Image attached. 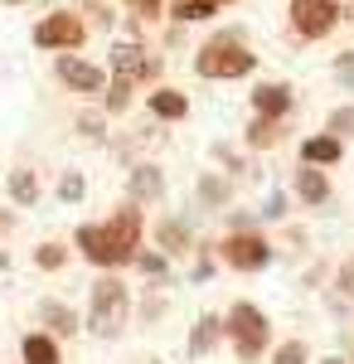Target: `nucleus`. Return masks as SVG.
I'll list each match as a JSON object with an SVG mask.
<instances>
[{
  "label": "nucleus",
  "instance_id": "7ed1b4c3",
  "mask_svg": "<svg viewBox=\"0 0 354 364\" xmlns=\"http://www.w3.org/2000/svg\"><path fill=\"white\" fill-rule=\"evenodd\" d=\"M223 331H228V345H233L238 364H262L272 355V316L247 296H238L223 311Z\"/></svg>",
  "mask_w": 354,
  "mask_h": 364
},
{
  "label": "nucleus",
  "instance_id": "2eb2a0df",
  "mask_svg": "<svg viewBox=\"0 0 354 364\" xmlns=\"http://www.w3.org/2000/svg\"><path fill=\"white\" fill-rule=\"evenodd\" d=\"M141 107H146L151 122H165V127H180V122H190V112H194L190 92L175 87V83H156L146 97H141Z\"/></svg>",
  "mask_w": 354,
  "mask_h": 364
},
{
  "label": "nucleus",
  "instance_id": "423d86ee",
  "mask_svg": "<svg viewBox=\"0 0 354 364\" xmlns=\"http://www.w3.org/2000/svg\"><path fill=\"white\" fill-rule=\"evenodd\" d=\"M73 248H78V257H82V262H92L97 272H127V267H132V252L112 238V228L102 224V219H97V224H78Z\"/></svg>",
  "mask_w": 354,
  "mask_h": 364
},
{
  "label": "nucleus",
  "instance_id": "bb28decb",
  "mask_svg": "<svg viewBox=\"0 0 354 364\" xmlns=\"http://www.w3.org/2000/svg\"><path fill=\"white\" fill-rule=\"evenodd\" d=\"M132 267H136L146 282H161V287H170V277H175V272H170V257H165L161 248H141Z\"/></svg>",
  "mask_w": 354,
  "mask_h": 364
},
{
  "label": "nucleus",
  "instance_id": "58836bf2",
  "mask_svg": "<svg viewBox=\"0 0 354 364\" xmlns=\"http://www.w3.org/2000/svg\"><path fill=\"white\" fill-rule=\"evenodd\" d=\"M316 364H350V355H321Z\"/></svg>",
  "mask_w": 354,
  "mask_h": 364
},
{
  "label": "nucleus",
  "instance_id": "f8f14e48",
  "mask_svg": "<svg viewBox=\"0 0 354 364\" xmlns=\"http://www.w3.org/2000/svg\"><path fill=\"white\" fill-rule=\"evenodd\" d=\"M291 199H296L301 209H311V214L330 209V204H335L330 170H321V166H301V161H296V170H291Z\"/></svg>",
  "mask_w": 354,
  "mask_h": 364
},
{
  "label": "nucleus",
  "instance_id": "1a4fd4ad",
  "mask_svg": "<svg viewBox=\"0 0 354 364\" xmlns=\"http://www.w3.org/2000/svg\"><path fill=\"white\" fill-rule=\"evenodd\" d=\"M82 39H87V20L78 10H54L34 25V49H49V54H73L82 49Z\"/></svg>",
  "mask_w": 354,
  "mask_h": 364
},
{
  "label": "nucleus",
  "instance_id": "c756f323",
  "mask_svg": "<svg viewBox=\"0 0 354 364\" xmlns=\"http://www.w3.org/2000/svg\"><path fill=\"white\" fill-rule=\"evenodd\" d=\"M68 257H73V248H68V243H58V238H49V243H39V248H34V267H39V272H63V267H68Z\"/></svg>",
  "mask_w": 354,
  "mask_h": 364
},
{
  "label": "nucleus",
  "instance_id": "f3484780",
  "mask_svg": "<svg viewBox=\"0 0 354 364\" xmlns=\"http://www.w3.org/2000/svg\"><path fill=\"white\" fill-rule=\"evenodd\" d=\"M286 136H291V122L286 117H252L243 127V151L247 156H267L277 146H286Z\"/></svg>",
  "mask_w": 354,
  "mask_h": 364
},
{
  "label": "nucleus",
  "instance_id": "4468645a",
  "mask_svg": "<svg viewBox=\"0 0 354 364\" xmlns=\"http://www.w3.org/2000/svg\"><path fill=\"white\" fill-rule=\"evenodd\" d=\"M102 224L112 228V238L132 252V262H136V252L146 248V233H151V224H146V209H141V204H132V199H122V204H112V214L102 219Z\"/></svg>",
  "mask_w": 354,
  "mask_h": 364
},
{
  "label": "nucleus",
  "instance_id": "2f4dec72",
  "mask_svg": "<svg viewBox=\"0 0 354 364\" xmlns=\"http://www.w3.org/2000/svg\"><path fill=\"white\" fill-rule=\"evenodd\" d=\"M326 291H335L340 301H354V248L345 257H335V277H330Z\"/></svg>",
  "mask_w": 354,
  "mask_h": 364
},
{
  "label": "nucleus",
  "instance_id": "f03ea898",
  "mask_svg": "<svg viewBox=\"0 0 354 364\" xmlns=\"http://www.w3.org/2000/svg\"><path fill=\"white\" fill-rule=\"evenodd\" d=\"M190 63H194V78H204V83H233V78H252V73H257L252 44H247L243 34H233V29L209 34V39L194 49Z\"/></svg>",
  "mask_w": 354,
  "mask_h": 364
},
{
  "label": "nucleus",
  "instance_id": "c9c22d12",
  "mask_svg": "<svg viewBox=\"0 0 354 364\" xmlns=\"http://www.w3.org/2000/svg\"><path fill=\"white\" fill-rule=\"evenodd\" d=\"M122 5H127V15H132L136 25H156L165 15V0H122Z\"/></svg>",
  "mask_w": 354,
  "mask_h": 364
},
{
  "label": "nucleus",
  "instance_id": "412c9836",
  "mask_svg": "<svg viewBox=\"0 0 354 364\" xmlns=\"http://www.w3.org/2000/svg\"><path fill=\"white\" fill-rule=\"evenodd\" d=\"M20 364H63V350L49 331H29L20 340Z\"/></svg>",
  "mask_w": 354,
  "mask_h": 364
},
{
  "label": "nucleus",
  "instance_id": "e433bc0d",
  "mask_svg": "<svg viewBox=\"0 0 354 364\" xmlns=\"http://www.w3.org/2000/svg\"><path fill=\"white\" fill-rule=\"evenodd\" d=\"M330 277H335V262H330V257H321L316 267H306V272H301V287H306V291H326Z\"/></svg>",
  "mask_w": 354,
  "mask_h": 364
},
{
  "label": "nucleus",
  "instance_id": "6ab92c4d",
  "mask_svg": "<svg viewBox=\"0 0 354 364\" xmlns=\"http://www.w3.org/2000/svg\"><path fill=\"white\" fill-rule=\"evenodd\" d=\"M223 340H228V331H223V316H218V311H204V316H194L190 340H185V355H190V360H209Z\"/></svg>",
  "mask_w": 354,
  "mask_h": 364
},
{
  "label": "nucleus",
  "instance_id": "473e14b6",
  "mask_svg": "<svg viewBox=\"0 0 354 364\" xmlns=\"http://www.w3.org/2000/svg\"><path fill=\"white\" fill-rule=\"evenodd\" d=\"M107 122H112V117L102 112V107H87V112H78L73 127H78L82 141H97V146H102V141H107Z\"/></svg>",
  "mask_w": 354,
  "mask_h": 364
},
{
  "label": "nucleus",
  "instance_id": "dca6fc26",
  "mask_svg": "<svg viewBox=\"0 0 354 364\" xmlns=\"http://www.w3.org/2000/svg\"><path fill=\"white\" fill-rule=\"evenodd\" d=\"M247 102H252V117H286L291 122V112H296V87L286 83V78H262V83H252Z\"/></svg>",
  "mask_w": 354,
  "mask_h": 364
},
{
  "label": "nucleus",
  "instance_id": "c85d7f7f",
  "mask_svg": "<svg viewBox=\"0 0 354 364\" xmlns=\"http://www.w3.org/2000/svg\"><path fill=\"white\" fill-rule=\"evenodd\" d=\"M291 190H267V199L257 204V214H262V224H272V228H281V224H291Z\"/></svg>",
  "mask_w": 354,
  "mask_h": 364
},
{
  "label": "nucleus",
  "instance_id": "7c9ffc66",
  "mask_svg": "<svg viewBox=\"0 0 354 364\" xmlns=\"http://www.w3.org/2000/svg\"><path fill=\"white\" fill-rule=\"evenodd\" d=\"M267 364H316V360H311V345H306L301 336H286V340H277V345H272Z\"/></svg>",
  "mask_w": 354,
  "mask_h": 364
},
{
  "label": "nucleus",
  "instance_id": "4be33fe9",
  "mask_svg": "<svg viewBox=\"0 0 354 364\" xmlns=\"http://www.w3.org/2000/svg\"><path fill=\"white\" fill-rule=\"evenodd\" d=\"M165 311H170V296H165V287L161 282H146V287H136V326H156Z\"/></svg>",
  "mask_w": 354,
  "mask_h": 364
},
{
  "label": "nucleus",
  "instance_id": "ea45409f",
  "mask_svg": "<svg viewBox=\"0 0 354 364\" xmlns=\"http://www.w3.org/2000/svg\"><path fill=\"white\" fill-rule=\"evenodd\" d=\"M214 5H218V10H223V5H233V0H214Z\"/></svg>",
  "mask_w": 354,
  "mask_h": 364
},
{
  "label": "nucleus",
  "instance_id": "a19ab883",
  "mask_svg": "<svg viewBox=\"0 0 354 364\" xmlns=\"http://www.w3.org/2000/svg\"><path fill=\"white\" fill-rule=\"evenodd\" d=\"M5 5H25V0H5Z\"/></svg>",
  "mask_w": 354,
  "mask_h": 364
},
{
  "label": "nucleus",
  "instance_id": "f257e3e1",
  "mask_svg": "<svg viewBox=\"0 0 354 364\" xmlns=\"http://www.w3.org/2000/svg\"><path fill=\"white\" fill-rule=\"evenodd\" d=\"M132 321H136V287L127 282V272H97L92 287H87L82 331L97 340H117Z\"/></svg>",
  "mask_w": 354,
  "mask_h": 364
},
{
  "label": "nucleus",
  "instance_id": "0eeeda50",
  "mask_svg": "<svg viewBox=\"0 0 354 364\" xmlns=\"http://www.w3.org/2000/svg\"><path fill=\"white\" fill-rule=\"evenodd\" d=\"M286 20H291V34H296V39L321 44V39H330L335 25L345 20V5H340V0H291Z\"/></svg>",
  "mask_w": 354,
  "mask_h": 364
},
{
  "label": "nucleus",
  "instance_id": "72a5a7b5",
  "mask_svg": "<svg viewBox=\"0 0 354 364\" xmlns=\"http://www.w3.org/2000/svg\"><path fill=\"white\" fill-rule=\"evenodd\" d=\"M321 132H330V136L340 141H354V102H340V107H330L326 112V127Z\"/></svg>",
  "mask_w": 354,
  "mask_h": 364
},
{
  "label": "nucleus",
  "instance_id": "b1692460",
  "mask_svg": "<svg viewBox=\"0 0 354 364\" xmlns=\"http://www.w3.org/2000/svg\"><path fill=\"white\" fill-rule=\"evenodd\" d=\"M209 156H214V166L223 170V175H233V180H238V185H243V180H252V175H257V166H252V161H247L243 151H233V146H228V141H214V146H209Z\"/></svg>",
  "mask_w": 354,
  "mask_h": 364
},
{
  "label": "nucleus",
  "instance_id": "6e6552de",
  "mask_svg": "<svg viewBox=\"0 0 354 364\" xmlns=\"http://www.w3.org/2000/svg\"><path fill=\"white\" fill-rule=\"evenodd\" d=\"M54 78L68 87V92L87 97V102H102V92H107V83H112L107 68L92 63V58H82V54H58L54 58Z\"/></svg>",
  "mask_w": 354,
  "mask_h": 364
},
{
  "label": "nucleus",
  "instance_id": "cd10ccee",
  "mask_svg": "<svg viewBox=\"0 0 354 364\" xmlns=\"http://www.w3.org/2000/svg\"><path fill=\"white\" fill-rule=\"evenodd\" d=\"M218 5L214 0H170V20L175 25H204V20H214Z\"/></svg>",
  "mask_w": 354,
  "mask_h": 364
},
{
  "label": "nucleus",
  "instance_id": "20e7f679",
  "mask_svg": "<svg viewBox=\"0 0 354 364\" xmlns=\"http://www.w3.org/2000/svg\"><path fill=\"white\" fill-rule=\"evenodd\" d=\"M214 248H218V262H223L228 272H243V277H257V272H267L277 262V238L267 228L223 233V238H214Z\"/></svg>",
  "mask_w": 354,
  "mask_h": 364
},
{
  "label": "nucleus",
  "instance_id": "aec40b11",
  "mask_svg": "<svg viewBox=\"0 0 354 364\" xmlns=\"http://www.w3.org/2000/svg\"><path fill=\"white\" fill-rule=\"evenodd\" d=\"M34 321H39L54 340H73L82 331V316L68 306V301H58V296H44V301L34 306Z\"/></svg>",
  "mask_w": 354,
  "mask_h": 364
},
{
  "label": "nucleus",
  "instance_id": "39448f33",
  "mask_svg": "<svg viewBox=\"0 0 354 364\" xmlns=\"http://www.w3.org/2000/svg\"><path fill=\"white\" fill-rule=\"evenodd\" d=\"M107 73L112 78H127V83H136V87H156L165 73V58L156 49L136 44V39H117L112 58H107Z\"/></svg>",
  "mask_w": 354,
  "mask_h": 364
},
{
  "label": "nucleus",
  "instance_id": "ddd939ff",
  "mask_svg": "<svg viewBox=\"0 0 354 364\" xmlns=\"http://www.w3.org/2000/svg\"><path fill=\"white\" fill-rule=\"evenodd\" d=\"M165 195H170L165 166H156V161H132V170H127V199L141 204V209H156V204H165Z\"/></svg>",
  "mask_w": 354,
  "mask_h": 364
},
{
  "label": "nucleus",
  "instance_id": "a211bd4d",
  "mask_svg": "<svg viewBox=\"0 0 354 364\" xmlns=\"http://www.w3.org/2000/svg\"><path fill=\"white\" fill-rule=\"evenodd\" d=\"M296 161L301 166H321V170H335L345 161V141L330 136V132H306L296 141Z\"/></svg>",
  "mask_w": 354,
  "mask_h": 364
},
{
  "label": "nucleus",
  "instance_id": "f704fd0d",
  "mask_svg": "<svg viewBox=\"0 0 354 364\" xmlns=\"http://www.w3.org/2000/svg\"><path fill=\"white\" fill-rule=\"evenodd\" d=\"M82 195H87L82 170H63V175H58V199H63V204H82Z\"/></svg>",
  "mask_w": 354,
  "mask_h": 364
},
{
  "label": "nucleus",
  "instance_id": "a878e982",
  "mask_svg": "<svg viewBox=\"0 0 354 364\" xmlns=\"http://www.w3.org/2000/svg\"><path fill=\"white\" fill-rule=\"evenodd\" d=\"M218 267H223V262H218V248L209 238H199V248H194V257H190V282L194 287H209Z\"/></svg>",
  "mask_w": 354,
  "mask_h": 364
},
{
  "label": "nucleus",
  "instance_id": "9b49d317",
  "mask_svg": "<svg viewBox=\"0 0 354 364\" xmlns=\"http://www.w3.org/2000/svg\"><path fill=\"white\" fill-rule=\"evenodd\" d=\"M238 199V180L223 170H194V214H228Z\"/></svg>",
  "mask_w": 354,
  "mask_h": 364
},
{
  "label": "nucleus",
  "instance_id": "5701e85b",
  "mask_svg": "<svg viewBox=\"0 0 354 364\" xmlns=\"http://www.w3.org/2000/svg\"><path fill=\"white\" fill-rule=\"evenodd\" d=\"M5 190H10V199H15L20 209H34V204H39V170L15 166L5 175Z\"/></svg>",
  "mask_w": 354,
  "mask_h": 364
},
{
  "label": "nucleus",
  "instance_id": "393cba45",
  "mask_svg": "<svg viewBox=\"0 0 354 364\" xmlns=\"http://www.w3.org/2000/svg\"><path fill=\"white\" fill-rule=\"evenodd\" d=\"M107 117H127L136 107V83H127V78H112L107 92H102V102H97Z\"/></svg>",
  "mask_w": 354,
  "mask_h": 364
},
{
  "label": "nucleus",
  "instance_id": "4c0bfd02",
  "mask_svg": "<svg viewBox=\"0 0 354 364\" xmlns=\"http://www.w3.org/2000/svg\"><path fill=\"white\" fill-rule=\"evenodd\" d=\"M330 68H335V78L354 92V54H350V49H345V54H335V63H330Z\"/></svg>",
  "mask_w": 354,
  "mask_h": 364
},
{
  "label": "nucleus",
  "instance_id": "9d476101",
  "mask_svg": "<svg viewBox=\"0 0 354 364\" xmlns=\"http://www.w3.org/2000/svg\"><path fill=\"white\" fill-rule=\"evenodd\" d=\"M151 238H156V248L170 257V262H180V257H194L199 248V228H194V214H161L156 228H151Z\"/></svg>",
  "mask_w": 354,
  "mask_h": 364
}]
</instances>
